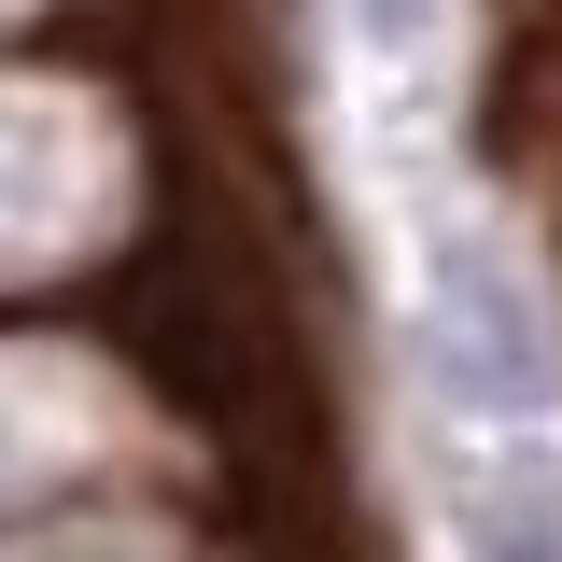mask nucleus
I'll list each match as a JSON object with an SVG mask.
<instances>
[{
    "label": "nucleus",
    "mask_w": 562,
    "mask_h": 562,
    "mask_svg": "<svg viewBox=\"0 0 562 562\" xmlns=\"http://www.w3.org/2000/svg\"><path fill=\"white\" fill-rule=\"evenodd\" d=\"M436 380H450V506H464V562H562V450H549V351L520 281L479 239H450L436 268Z\"/></svg>",
    "instance_id": "nucleus-1"
},
{
    "label": "nucleus",
    "mask_w": 562,
    "mask_h": 562,
    "mask_svg": "<svg viewBox=\"0 0 562 562\" xmlns=\"http://www.w3.org/2000/svg\"><path fill=\"white\" fill-rule=\"evenodd\" d=\"M422 14H436V0H351V29H366V57H408V43H422Z\"/></svg>",
    "instance_id": "nucleus-2"
}]
</instances>
